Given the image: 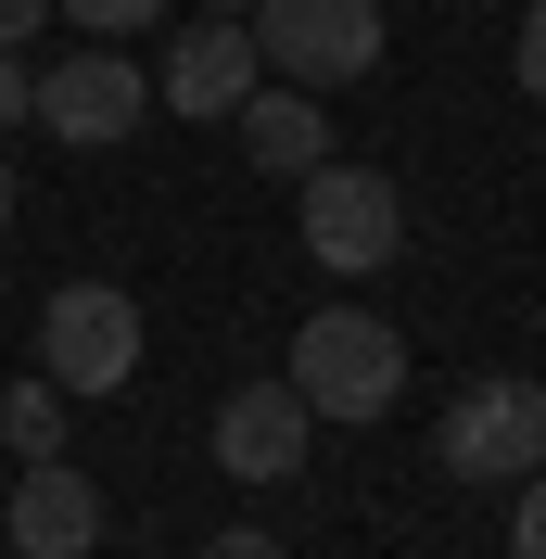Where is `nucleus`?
<instances>
[{
	"instance_id": "nucleus-1",
	"label": "nucleus",
	"mask_w": 546,
	"mask_h": 559,
	"mask_svg": "<svg viewBox=\"0 0 546 559\" xmlns=\"http://www.w3.org/2000/svg\"><path fill=\"white\" fill-rule=\"evenodd\" d=\"M280 382L306 394L318 419H381L407 394V331L369 318V306H318V318H293V369Z\"/></svg>"
},
{
	"instance_id": "nucleus-2",
	"label": "nucleus",
	"mask_w": 546,
	"mask_h": 559,
	"mask_svg": "<svg viewBox=\"0 0 546 559\" xmlns=\"http://www.w3.org/2000/svg\"><path fill=\"white\" fill-rule=\"evenodd\" d=\"M432 457H444V484H534V471H546V382H521V369L458 382Z\"/></svg>"
},
{
	"instance_id": "nucleus-3",
	"label": "nucleus",
	"mask_w": 546,
	"mask_h": 559,
	"mask_svg": "<svg viewBox=\"0 0 546 559\" xmlns=\"http://www.w3.org/2000/svg\"><path fill=\"white\" fill-rule=\"evenodd\" d=\"M293 191H306V216H293V229H306V254H318L331 280L394 267V242H407V191H394L381 166H306Z\"/></svg>"
},
{
	"instance_id": "nucleus-4",
	"label": "nucleus",
	"mask_w": 546,
	"mask_h": 559,
	"mask_svg": "<svg viewBox=\"0 0 546 559\" xmlns=\"http://www.w3.org/2000/svg\"><path fill=\"white\" fill-rule=\"evenodd\" d=\"M38 369H51L64 394L140 382V293H115V280H64V293L38 306Z\"/></svg>"
},
{
	"instance_id": "nucleus-5",
	"label": "nucleus",
	"mask_w": 546,
	"mask_h": 559,
	"mask_svg": "<svg viewBox=\"0 0 546 559\" xmlns=\"http://www.w3.org/2000/svg\"><path fill=\"white\" fill-rule=\"evenodd\" d=\"M241 26L293 90H343V76L381 64V0H254Z\"/></svg>"
},
{
	"instance_id": "nucleus-6",
	"label": "nucleus",
	"mask_w": 546,
	"mask_h": 559,
	"mask_svg": "<svg viewBox=\"0 0 546 559\" xmlns=\"http://www.w3.org/2000/svg\"><path fill=\"white\" fill-rule=\"evenodd\" d=\"M140 115H153V76H140L115 38H76L64 64H38V115H26V128L76 140V153H103V140H128Z\"/></svg>"
},
{
	"instance_id": "nucleus-7",
	"label": "nucleus",
	"mask_w": 546,
	"mask_h": 559,
	"mask_svg": "<svg viewBox=\"0 0 546 559\" xmlns=\"http://www.w3.org/2000/svg\"><path fill=\"white\" fill-rule=\"evenodd\" d=\"M254 90H268V51H254L241 13H204V26L166 51V76H153V103H166V115H204V128H229Z\"/></svg>"
},
{
	"instance_id": "nucleus-8",
	"label": "nucleus",
	"mask_w": 546,
	"mask_h": 559,
	"mask_svg": "<svg viewBox=\"0 0 546 559\" xmlns=\"http://www.w3.org/2000/svg\"><path fill=\"white\" fill-rule=\"evenodd\" d=\"M306 445H318V407L293 382H241L229 407H216V471H229V484H293Z\"/></svg>"
},
{
	"instance_id": "nucleus-9",
	"label": "nucleus",
	"mask_w": 546,
	"mask_h": 559,
	"mask_svg": "<svg viewBox=\"0 0 546 559\" xmlns=\"http://www.w3.org/2000/svg\"><path fill=\"white\" fill-rule=\"evenodd\" d=\"M0 534H13V559H90V547H103V484L64 471V457H26V484H13Z\"/></svg>"
},
{
	"instance_id": "nucleus-10",
	"label": "nucleus",
	"mask_w": 546,
	"mask_h": 559,
	"mask_svg": "<svg viewBox=\"0 0 546 559\" xmlns=\"http://www.w3.org/2000/svg\"><path fill=\"white\" fill-rule=\"evenodd\" d=\"M229 128H241V166H268V178H306V166H331L318 90H254V103H241Z\"/></svg>"
},
{
	"instance_id": "nucleus-11",
	"label": "nucleus",
	"mask_w": 546,
	"mask_h": 559,
	"mask_svg": "<svg viewBox=\"0 0 546 559\" xmlns=\"http://www.w3.org/2000/svg\"><path fill=\"white\" fill-rule=\"evenodd\" d=\"M0 445L13 457H64V382L51 369H26V382L0 394Z\"/></svg>"
},
{
	"instance_id": "nucleus-12",
	"label": "nucleus",
	"mask_w": 546,
	"mask_h": 559,
	"mask_svg": "<svg viewBox=\"0 0 546 559\" xmlns=\"http://www.w3.org/2000/svg\"><path fill=\"white\" fill-rule=\"evenodd\" d=\"M64 26H90V38H128V26H166V0H51Z\"/></svg>"
},
{
	"instance_id": "nucleus-13",
	"label": "nucleus",
	"mask_w": 546,
	"mask_h": 559,
	"mask_svg": "<svg viewBox=\"0 0 546 559\" xmlns=\"http://www.w3.org/2000/svg\"><path fill=\"white\" fill-rule=\"evenodd\" d=\"M509 496H521V509H509V559H546V471L509 484Z\"/></svg>"
},
{
	"instance_id": "nucleus-14",
	"label": "nucleus",
	"mask_w": 546,
	"mask_h": 559,
	"mask_svg": "<svg viewBox=\"0 0 546 559\" xmlns=\"http://www.w3.org/2000/svg\"><path fill=\"white\" fill-rule=\"evenodd\" d=\"M509 76H521V90H534V103H546V0H534V13H521V38H509Z\"/></svg>"
},
{
	"instance_id": "nucleus-15",
	"label": "nucleus",
	"mask_w": 546,
	"mask_h": 559,
	"mask_svg": "<svg viewBox=\"0 0 546 559\" xmlns=\"http://www.w3.org/2000/svg\"><path fill=\"white\" fill-rule=\"evenodd\" d=\"M26 115H38V76H26V64H13V51H0V140L26 128Z\"/></svg>"
},
{
	"instance_id": "nucleus-16",
	"label": "nucleus",
	"mask_w": 546,
	"mask_h": 559,
	"mask_svg": "<svg viewBox=\"0 0 546 559\" xmlns=\"http://www.w3.org/2000/svg\"><path fill=\"white\" fill-rule=\"evenodd\" d=\"M38 13H51V0H0V51H26V38H38Z\"/></svg>"
},
{
	"instance_id": "nucleus-17",
	"label": "nucleus",
	"mask_w": 546,
	"mask_h": 559,
	"mask_svg": "<svg viewBox=\"0 0 546 559\" xmlns=\"http://www.w3.org/2000/svg\"><path fill=\"white\" fill-rule=\"evenodd\" d=\"M204 559H280V534H254V522H241V534H216Z\"/></svg>"
},
{
	"instance_id": "nucleus-18",
	"label": "nucleus",
	"mask_w": 546,
	"mask_h": 559,
	"mask_svg": "<svg viewBox=\"0 0 546 559\" xmlns=\"http://www.w3.org/2000/svg\"><path fill=\"white\" fill-rule=\"evenodd\" d=\"M0 229H13V166H0Z\"/></svg>"
},
{
	"instance_id": "nucleus-19",
	"label": "nucleus",
	"mask_w": 546,
	"mask_h": 559,
	"mask_svg": "<svg viewBox=\"0 0 546 559\" xmlns=\"http://www.w3.org/2000/svg\"><path fill=\"white\" fill-rule=\"evenodd\" d=\"M204 13H254V0H204Z\"/></svg>"
},
{
	"instance_id": "nucleus-20",
	"label": "nucleus",
	"mask_w": 546,
	"mask_h": 559,
	"mask_svg": "<svg viewBox=\"0 0 546 559\" xmlns=\"http://www.w3.org/2000/svg\"><path fill=\"white\" fill-rule=\"evenodd\" d=\"M0 559H13V547H0Z\"/></svg>"
}]
</instances>
